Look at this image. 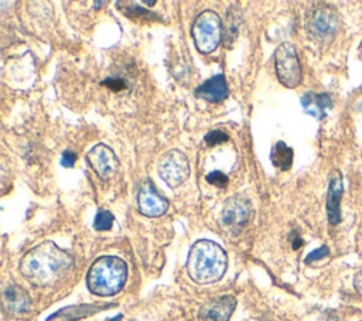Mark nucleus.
Here are the masks:
<instances>
[{
    "instance_id": "1",
    "label": "nucleus",
    "mask_w": 362,
    "mask_h": 321,
    "mask_svg": "<svg viewBox=\"0 0 362 321\" xmlns=\"http://www.w3.org/2000/svg\"><path fill=\"white\" fill-rule=\"evenodd\" d=\"M72 267V256L49 240L28 250L20 262L21 274L38 287L58 284L69 274Z\"/></svg>"
},
{
    "instance_id": "2",
    "label": "nucleus",
    "mask_w": 362,
    "mask_h": 321,
    "mask_svg": "<svg viewBox=\"0 0 362 321\" xmlns=\"http://www.w3.org/2000/svg\"><path fill=\"white\" fill-rule=\"evenodd\" d=\"M226 266V253L218 243L201 239L191 246L187 259V272L194 281L199 284L218 281L225 274Z\"/></svg>"
},
{
    "instance_id": "3",
    "label": "nucleus",
    "mask_w": 362,
    "mask_h": 321,
    "mask_svg": "<svg viewBox=\"0 0 362 321\" xmlns=\"http://www.w3.org/2000/svg\"><path fill=\"white\" fill-rule=\"evenodd\" d=\"M127 277L126 263L116 256L96 259L86 277L88 288L96 296H113L122 290Z\"/></svg>"
},
{
    "instance_id": "4",
    "label": "nucleus",
    "mask_w": 362,
    "mask_h": 321,
    "mask_svg": "<svg viewBox=\"0 0 362 321\" xmlns=\"http://www.w3.org/2000/svg\"><path fill=\"white\" fill-rule=\"evenodd\" d=\"M305 28L315 41L327 42L339 28V16L332 6L315 3L305 13Z\"/></svg>"
},
{
    "instance_id": "5",
    "label": "nucleus",
    "mask_w": 362,
    "mask_h": 321,
    "mask_svg": "<svg viewBox=\"0 0 362 321\" xmlns=\"http://www.w3.org/2000/svg\"><path fill=\"white\" fill-rule=\"evenodd\" d=\"M191 35L199 52H212L222 38V23L219 16L211 10H205L198 14L192 24Z\"/></svg>"
},
{
    "instance_id": "6",
    "label": "nucleus",
    "mask_w": 362,
    "mask_h": 321,
    "mask_svg": "<svg viewBox=\"0 0 362 321\" xmlns=\"http://www.w3.org/2000/svg\"><path fill=\"white\" fill-rule=\"evenodd\" d=\"M274 66L279 82L286 88H296L301 82V65L293 44L283 42L274 51Z\"/></svg>"
},
{
    "instance_id": "7",
    "label": "nucleus",
    "mask_w": 362,
    "mask_h": 321,
    "mask_svg": "<svg viewBox=\"0 0 362 321\" xmlns=\"http://www.w3.org/2000/svg\"><path fill=\"white\" fill-rule=\"evenodd\" d=\"M157 173L168 187L177 188L189 175V163L187 156L175 148L165 151L157 163Z\"/></svg>"
},
{
    "instance_id": "8",
    "label": "nucleus",
    "mask_w": 362,
    "mask_h": 321,
    "mask_svg": "<svg viewBox=\"0 0 362 321\" xmlns=\"http://www.w3.org/2000/svg\"><path fill=\"white\" fill-rule=\"evenodd\" d=\"M250 216V201L247 198L235 195L230 197L222 209L221 223L225 230L238 233L249 221Z\"/></svg>"
},
{
    "instance_id": "9",
    "label": "nucleus",
    "mask_w": 362,
    "mask_h": 321,
    "mask_svg": "<svg viewBox=\"0 0 362 321\" xmlns=\"http://www.w3.org/2000/svg\"><path fill=\"white\" fill-rule=\"evenodd\" d=\"M86 160L93 171L98 174V177H100L102 180L113 177L119 168V160L115 151L105 143H98L96 146H93L88 151Z\"/></svg>"
},
{
    "instance_id": "10",
    "label": "nucleus",
    "mask_w": 362,
    "mask_h": 321,
    "mask_svg": "<svg viewBox=\"0 0 362 321\" xmlns=\"http://www.w3.org/2000/svg\"><path fill=\"white\" fill-rule=\"evenodd\" d=\"M137 206L143 215L156 218L167 212L168 201L156 191L151 181H146L137 192Z\"/></svg>"
},
{
    "instance_id": "11",
    "label": "nucleus",
    "mask_w": 362,
    "mask_h": 321,
    "mask_svg": "<svg viewBox=\"0 0 362 321\" xmlns=\"http://www.w3.org/2000/svg\"><path fill=\"white\" fill-rule=\"evenodd\" d=\"M236 307V300L233 296H221L205 303L198 313L201 321H229L233 310Z\"/></svg>"
},
{
    "instance_id": "12",
    "label": "nucleus",
    "mask_w": 362,
    "mask_h": 321,
    "mask_svg": "<svg viewBox=\"0 0 362 321\" xmlns=\"http://www.w3.org/2000/svg\"><path fill=\"white\" fill-rule=\"evenodd\" d=\"M344 192L342 175L338 170L332 171L327 194V216L331 225L341 222V198Z\"/></svg>"
},
{
    "instance_id": "13",
    "label": "nucleus",
    "mask_w": 362,
    "mask_h": 321,
    "mask_svg": "<svg viewBox=\"0 0 362 321\" xmlns=\"http://www.w3.org/2000/svg\"><path fill=\"white\" fill-rule=\"evenodd\" d=\"M30 304L28 293L18 284H10L3 291V307L13 317L23 315L30 308Z\"/></svg>"
},
{
    "instance_id": "14",
    "label": "nucleus",
    "mask_w": 362,
    "mask_h": 321,
    "mask_svg": "<svg viewBox=\"0 0 362 321\" xmlns=\"http://www.w3.org/2000/svg\"><path fill=\"white\" fill-rule=\"evenodd\" d=\"M195 96L211 103H219L228 96L226 79L222 74L214 75L195 89Z\"/></svg>"
},
{
    "instance_id": "15",
    "label": "nucleus",
    "mask_w": 362,
    "mask_h": 321,
    "mask_svg": "<svg viewBox=\"0 0 362 321\" xmlns=\"http://www.w3.org/2000/svg\"><path fill=\"white\" fill-rule=\"evenodd\" d=\"M301 106L307 115L317 120H322L327 116V112L332 107V100L327 93L305 92L301 96Z\"/></svg>"
},
{
    "instance_id": "16",
    "label": "nucleus",
    "mask_w": 362,
    "mask_h": 321,
    "mask_svg": "<svg viewBox=\"0 0 362 321\" xmlns=\"http://www.w3.org/2000/svg\"><path fill=\"white\" fill-rule=\"evenodd\" d=\"M116 6H117V8H119L126 17H129V18H132V20L157 21V20L160 18L156 13H153V11H150V10L144 8V7H141L139 3H134V1H116Z\"/></svg>"
},
{
    "instance_id": "17",
    "label": "nucleus",
    "mask_w": 362,
    "mask_h": 321,
    "mask_svg": "<svg viewBox=\"0 0 362 321\" xmlns=\"http://www.w3.org/2000/svg\"><path fill=\"white\" fill-rule=\"evenodd\" d=\"M270 160L276 168L287 171L293 164V148L288 147L284 141H277L272 147Z\"/></svg>"
},
{
    "instance_id": "18",
    "label": "nucleus",
    "mask_w": 362,
    "mask_h": 321,
    "mask_svg": "<svg viewBox=\"0 0 362 321\" xmlns=\"http://www.w3.org/2000/svg\"><path fill=\"white\" fill-rule=\"evenodd\" d=\"M113 215L112 212L106 211V209H100L96 216H95V221H93V228L96 230H109L113 225Z\"/></svg>"
},
{
    "instance_id": "19",
    "label": "nucleus",
    "mask_w": 362,
    "mask_h": 321,
    "mask_svg": "<svg viewBox=\"0 0 362 321\" xmlns=\"http://www.w3.org/2000/svg\"><path fill=\"white\" fill-rule=\"evenodd\" d=\"M228 139H229L228 134L223 133L222 130H211L205 134L204 141L206 143V146H216V144L228 141Z\"/></svg>"
},
{
    "instance_id": "20",
    "label": "nucleus",
    "mask_w": 362,
    "mask_h": 321,
    "mask_svg": "<svg viewBox=\"0 0 362 321\" xmlns=\"http://www.w3.org/2000/svg\"><path fill=\"white\" fill-rule=\"evenodd\" d=\"M206 182H209L211 185H215L218 188H226L228 185V177L221 173V171H212L205 177Z\"/></svg>"
},
{
    "instance_id": "21",
    "label": "nucleus",
    "mask_w": 362,
    "mask_h": 321,
    "mask_svg": "<svg viewBox=\"0 0 362 321\" xmlns=\"http://www.w3.org/2000/svg\"><path fill=\"white\" fill-rule=\"evenodd\" d=\"M100 85H105V86H107L109 89L116 91V92L126 88V82L122 81V79H119V78H107V79H105Z\"/></svg>"
},
{
    "instance_id": "22",
    "label": "nucleus",
    "mask_w": 362,
    "mask_h": 321,
    "mask_svg": "<svg viewBox=\"0 0 362 321\" xmlns=\"http://www.w3.org/2000/svg\"><path fill=\"white\" fill-rule=\"evenodd\" d=\"M328 253H329L328 247H327V246H321V247L313 250V252L305 257V263H311V262H315V260H318V259H322V257L327 256Z\"/></svg>"
},
{
    "instance_id": "23",
    "label": "nucleus",
    "mask_w": 362,
    "mask_h": 321,
    "mask_svg": "<svg viewBox=\"0 0 362 321\" xmlns=\"http://www.w3.org/2000/svg\"><path fill=\"white\" fill-rule=\"evenodd\" d=\"M75 161H76V154H75L74 151H71V150H65V151L62 153L61 164H62L64 167H74Z\"/></svg>"
},
{
    "instance_id": "24",
    "label": "nucleus",
    "mask_w": 362,
    "mask_h": 321,
    "mask_svg": "<svg viewBox=\"0 0 362 321\" xmlns=\"http://www.w3.org/2000/svg\"><path fill=\"white\" fill-rule=\"evenodd\" d=\"M354 286H355V290H356L359 294H362V270H359V272L355 274Z\"/></svg>"
},
{
    "instance_id": "25",
    "label": "nucleus",
    "mask_w": 362,
    "mask_h": 321,
    "mask_svg": "<svg viewBox=\"0 0 362 321\" xmlns=\"http://www.w3.org/2000/svg\"><path fill=\"white\" fill-rule=\"evenodd\" d=\"M122 320V314H117L115 318H107L106 321H120Z\"/></svg>"
},
{
    "instance_id": "26",
    "label": "nucleus",
    "mask_w": 362,
    "mask_h": 321,
    "mask_svg": "<svg viewBox=\"0 0 362 321\" xmlns=\"http://www.w3.org/2000/svg\"><path fill=\"white\" fill-rule=\"evenodd\" d=\"M143 3H144V4H147V6H154V4H156V1H154V0H153V1H147V0H144Z\"/></svg>"
},
{
    "instance_id": "27",
    "label": "nucleus",
    "mask_w": 362,
    "mask_h": 321,
    "mask_svg": "<svg viewBox=\"0 0 362 321\" xmlns=\"http://www.w3.org/2000/svg\"><path fill=\"white\" fill-rule=\"evenodd\" d=\"M105 4V1H96L95 3V6H103Z\"/></svg>"
},
{
    "instance_id": "28",
    "label": "nucleus",
    "mask_w": 362,
    "mask_h": 321,
    "mask_svg": "<svg viewBox=\"0 0 362 321\" xmlns=\"http://www.w3.org/2000/svg\"><path fill=\"white\" fill-rule=\"evenodd\" d=\"M361 321H362V320H361Z\"/></svg>"
}]
</instances>
